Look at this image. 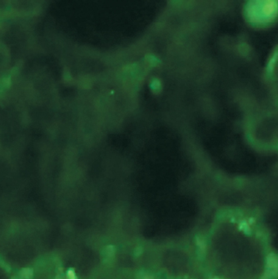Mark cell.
I'll use <instances>...</instances> for the list:
<instances>
[{
  "label": "cell",
  "instance_id": "obj_3",
  "mask_svg": "<svg viewBox=\"0 0 278 279\" xmlns=\"http://www.w3.org/2000/svg\"><path fill=\"white\" fill-rule=\"evenodd\" d=\"M13 279H18V278H16V277H14V278H13Z\"/></svg>",
  "mask_w": 278,
  "mask_h": 279
},
{
  "label": "cell",
  "instance_id": "obj_2",
  "mask_svg": "<svg viewBox=\"0 0 278 279\" xmlns=\"http://www.w3.org/2000/svg\"><path fill=\"white\" fill-rule=\"evenodd\" d=\"M34 277V270L30 268H24L19 272L20 279H32Z\"/></svg>",
  "mask_w": 278,
  "mask_h": 279
},
{
  "label": "cell",
  "instance_id": "obj_1",
  "mask_svg": "<svg viewBox=\"0 0 278 279\" xmlns=\"http://www.w3.org/2000/svg\"><path fill=\"white\" fill-rule=\"evenodd\" d=\"M277 13L278 5L275 1L252 2L246 8L247 18L252 24H264L271 21Z\"/></svg>",
  "mask_w": 278,
  "mask_h": 279
}]
</instances>
